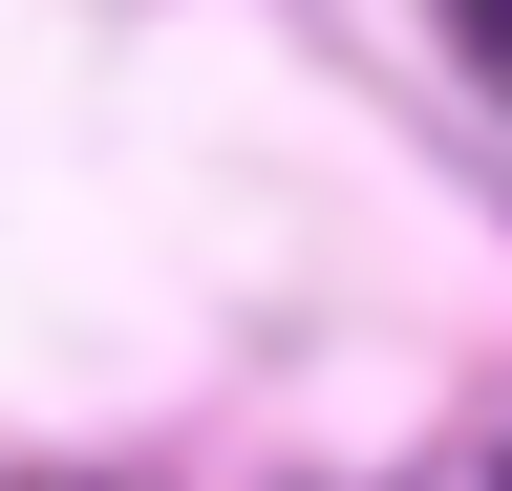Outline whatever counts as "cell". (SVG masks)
I'll use <instances>...</instances> for the list:
<instances>
[{"label": "cell", "instance_id": "1", "mask_svg": "<svg viewBox=\"0 0 512 491\" xmlns=\"http://www.w3.org/2000/svg\"><path fill=\"white\" fill-rule=\"evenodd\" d=\"M448 22H470V65H512V0H448Z\"/></svg>", "mask_w": 512, "mask_h": 491}]
</instances>
